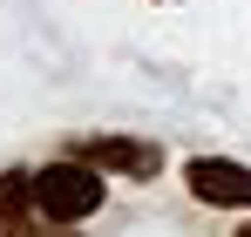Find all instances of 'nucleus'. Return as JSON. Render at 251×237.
Wrapping results in <instances>:
<instances>
[{"mask_svg":"<svg viewBox=\"0 0 251 237\" xmlns=\"http://www.w3.org/2000/svg\"><path fill=\"white\" fill-rule=\"evenodd\" d=\"M102 197H109V183L82 156H61V163H41L34 169V210H41L48 224H82V217L102 210Z\"/></svg>","mask_w":251,"mask_h":237,"instance_id":"1","label":"nucleus"},{"mask_svg":"<svg viewBox=\"0 0 251 237\" xmlns=\"http://www.w3.org/2000/svg\"><path fill=\"white\" fill-rule=\"evenodd\" d=\"M183 183L197 203H217V210H251V169L231 156H190L183 163Z\"/></svg>","mask_w":251,"mask_h":237,"instance_id":"2","label":"nucleus"},{"mask_svg":"<svg viewBox=\"0 0 251 237\" xmlns=\"http://www.w3.org/2000/svg\"><path fill=\"white\" fill-rule=\"evenodd\" d=\"M75 156L95 163V169H116V176H143V183L163 169V149H156V142H143V136H82V142H75Z\"/></svg>","mask_w":251,"mask_h":237,"instance_id":"3","label":"nucleus"},{"mask_svg":"<svg viewBox=\"0 0 251 237\" xmlns=\"http://www.w3.org/2000/svg\"><path fill=\"white\" fill-rule=\"evenodd\" d=\"M0 237H34V176L27 169L0 176Z\"/></svg>","mask_w":251,"mask_h":237,"instance_id":"4","label":"nucleus"},{"mask_svg":"<svg viewBox=\"0 0 251 237\" xmlns=\"http://www.w3.org/2000/svg\"><path fill=\"white\" fill-rule=\"evenodd\" d=\"M238 237H251V224H238Z\"/></svg>","mask_w":251,"mask_h":237,"instance_id":"5","label":"nucleus"}]
</instances>
